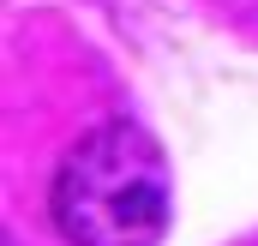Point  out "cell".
I'll return each mask as SVG.
<instances>
[{"mask_svg": "<svg viewBox=\"0 0 258 246\" xmlns=\"http://www.w3.org/2000/svg\"><path fill=\"white\" fill-rule=\"evenodd\" d=\"M48 210L66 246H156L168 228L162 144L132 120L84 132L60 156Z\"/></svg>", "mask_w": 258, "mask_h": 246, "instance_id": "obj_1", "label": "cell"}]
</instances>
